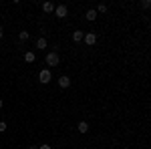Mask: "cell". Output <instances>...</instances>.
I'll return each instance as SVG.
<instances>
[{"label": "cell", "mask_w": 151, "mask_h": 149, "mask_svg": "<svg viewBox=\"0 0 151 149\" xmlns=\"http://www.w3.org/2000/svg\"><path fill=\"white\" fill-rule=\"evenodd\" d=\"M45 60H47V65H48V67H57V65H58V60H60V57H58V53H57V50H50V53L47 55V58H45Z\"/></svg>", "instance_id": "6da1fadb"}, {"label": "cell", "mask_w": 151, "mask_h": 149, "mask_svg": "<svg viewBox=\"0 0 151 149\" xmlns=\"http://www.w3.org/2000/svg\"><path fill=\"white\" fill-rule=\"evenodd\" d=\"M50 79H52V73L48 69H42L40 73H38V81L42 83V85H47V83H50Z\"/></svg>", "instance_id": "7a4b0ae2"}, {"label": "cell", "mask_w": 151, "mask_h": 149, "mask_svg": "<svg viewBox=\"0 0 151 149\" xmlns=\"http://www.w3.org/2000/svg\"><path fill=\"white\" fill-rule=\"evenodd\" d=\"M55 14H57L58 18H65V16L69 14V8H67L65 4H58V6H55Z\"/></svg>", "instance_id": "3957f363"}, {"label": "cell", "mask_w": 151, "mask_h": 149, "mask_svg": "<svg viewBox=\"0 0 151 149\" xmlns=\"http://www.w3.org/2000/svg\"><path fill=\"white\" fill-rule=\"evenodd\" d=\"M83 40H85V42H87L89 46H93L95 42H97V35H95V32H85Z\"/></svg>", "instance_id": "277c9868"}, {"label": "cell", "mask_w": 151, "mask_h": 149, "mask_svg": "<svg viewBox=\"0 0 151 149\" xmlns=\"http://www.w3.org/2000/svg\"><path fill=\"white\" fill-rule=\"evenodd\" d=\"M58 87H63V89H67V87H70V79L69 77H58Z\"/></svg>", "instance_id": "5b68a950"}, {"label": "cell", "mask_w": 151, "mask_h": 149, "mask_svg": "<svg viewBox=\"0 0 151 149\" xmlns=\"http://www.w3.org/2000/svg\"><path fill=\"white\" fill-rule=\"evenodd\" d=\"M85 18H87L89 22H93L95 18H97V10H91V8H89V10L85 12Z\"/></svg>", "instance_id": "8992f818"}, {"label": "cell", "mask_w": 151, "mask_h": 149, "mask_svg": "<svg viewBox=\"0 0 151 149\" xmlns=\"http://www.w3.org/2000/svg\"><path fill=\"white\" fill-rule=\"evenodd\" d=\"M77 131H79V133H87V131H89V123H87V121H81V123L77 125Z\"/></svg>", "instance_id": "52a82bcc"}, {"label": "cell", "mask_w": 151, "mask_h": 149, "mask_svg": "<svg viewBox=\"0 0 151 149\" xmlns=\"http://www.w3.org/2000/svg\"><path fill=\"white\" fill-rule=\"evenodd\" d=\"M48 42H47V38L45 36H40V38H36V48H47Z\"/></svg>", "instance_id": "ba28073f"}, {"label": "cell", "mask_w": 151, "mask_h": 149, "mask_svg": "<svg viewBox=\"0 0 151 149\" xmlns=\"http://www.w3.org/2000/svg\"><path fill=\"white\" fill-rule=\"evenodd\" d=\"M35 58H36V55L32 50H26V53H24V60H26V63H35Z\"/></svg>", "instance_id": "9c48e42d"}, {"label": "cell", "mask_w": 151, "mask_h": 149, "mask_svg": "<svg viewBox=\"0 0 151 149\" xmlns=\"http://www.w3.org/2000/svg\"><path fill=\"white\" fill-rule=\"evenodd\" d=\"M83 36H85V32H83V30H75V32H73V40H75V42H81Z\"/></svg>", "instance_id": "30bf717a"}, {"label": "cell", "mask_w": 151, "mask_h": 149, "mask_svg": "<svg viewBox=\"0 0 151 149\" xmlns=\"http://www.w3.org/2000/svg\"><path fill=\"white\" fill-rule=\"evenodd\" d=\"M42 10L45 12H55V4H52V2H45V4H42Z\"/></svg>", "instance_id": "8fae6325"}, {"label": "cell", "mask_w": 151, "mask_h": 149, "mask_svg": "<svg viewBox=\"0 0 151 149\" xmlns=\"http://www.w3.org/2000/svg\"><path fill=\"white\" fill-rule=\"evenodd\" d=\"M28 32H26V30H22V32H18V40H28Z\"/></svg>", "instance_id": "7c38bea8"}, {"label": "cell", "mask_w": 151, "mask_h": 149, "mask_svg": "<svg viewBox=\"0 0 151 149\" xmlns=\"http://www.w3.org/2000/svg\"><path fill=\"white\" fill-rule=\"evenodd\" d=\"M99 12H101V14L107 12V4H99V6H97V14H99Z\"/></svg>", "instance_id": "4fadbf2b"}, {"label": "cell", "mask_w": 151, "mask_h": 149, "mask_svg": "<svg viewBox=\"0 0 151 149\" xmlns=\"http://www.w3.org/2000/svg\"><path fill=\"white\" fill-rule=\"evenodd\" d=\"M4 131H6V123H4V121H0V133H4Z\"/></svg>", "instance_id": "5bb4252c"}, {"label": "cell", "mask_w": 151, "mask_h": 149, "mask_svg": "<svg viewBox=\"0 0 151 149\" xmlns=\"http://www.w3.org/2000/svg\"><path fill=\"white\" fill-rule=\"evenodd\" d=\"M38 149H52V147H50V145H47V143H45V145H40V147H38Z\"/></svg>", "instance_id": "9a60e30c"}, {"label": "cell", "mask_w": 151, "mask_h": 149, "mask_svg": "<svg viewBox=\"0 0 151 149\" xmlns=\"http://www.w3.org/2000/svg\"><path fill=\"white\" fill-rule=\"evenodd\" d=\"M2 36H4V30H2V26H0V38H2Z\"/></svg>", "instance_id": "2e32d148"}, {"label": "cell", "mask_w": 151, "mask_h": 149, "mask_svg": "<svg viewBox=\"0 0 151 149\" xmlns=\"http://www.w3.org/2000/svg\"><path fill=\"white\" fill-rule=\"evenodd\" d=\"M28 149H38V147H36V145H30V147H28Z\"/></svg>", "instance_id": "e0dca14e"}, {"label": "cell", "mask_w": 151, "mask_h": 149, "mask_svg": "<svg viewBox=\"0 0 151 149\" xmlns=\"http://www.w3.org/2000/svg\"><path fill=\"white\" fill-rule=\"evenodd\" d=\"M2 105H4V101H2V99H0V109H2Z\"/></svg>", "instance_id": "ac0fdd59"}]
</instances>
